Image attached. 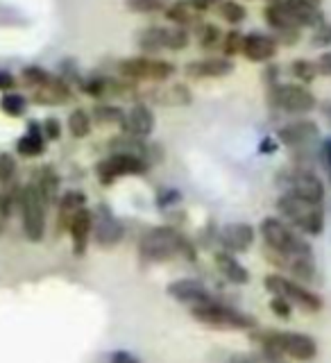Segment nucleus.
I'll use <instances>...</instances> for the list:
<instances>
[{"label": "nucleus", "mask_w": 331, "mask_h": 363, "mask_svg": "<svg viewBox=\"0 0 331 363\" xmlns=\"http://www.w3.org/2000/svg\"><path fill=\"white\" fill-rule=\"evenodd\" d=\"M315 68H318V75L331 77V52L320 55V60L315 62Z\"/></svg>", "instance_id": "obj_51"}, {"label": "nucleus", "mask_w": 331, "mask_h": 363, "mask_svg": "<svg viewBox=\"0 0 331 363\" xmlns=\"http://www.w3.org/2000/svg\"><path fill=\"white\" fill-rule=\"evenodd\" d=\"M118 75L130 82H164L175 73V66L155 57H130L118 62Z\"/></svg>", "instance_id": "obj_8"}, {"label": "nucleus", "mask_w": 331, "mask_h": 363, "mask_svg": "<svg viewBox=\"0 0 331 363\" xmlns=\"http://www.w3.org/2000/svg\"><path fill=\"white\" fill-rule=\"evenodd\" d=\"M125 5L136 14H155V11L164 9V0H125Z\"/></svg>", "instance_id": "obj_42"}, {"label": "nucleus", "mask_w": 331, "mask_h": 363, "mask_svg": "<svg viewBox=\"0 0 331 363\" xmlns=\"http://www.w3.org/2000/svg\"><path fill=\"white\" fill-rule=\"evenodd\" d=\"M320 159H322V166H325L327 175H329V179H331V139H327V141L322 143Z\"/></svg>", "instance_id": "obj_52"}, {"label": "nucleus", "mask_w": 331, "mask_h": 363, "mask_svg": "<svg viewBox=\"0 0 331 363\" xmlns=\"http://www.w3.org/2000/svg\"><path fill=\"white\" fill-rule=\"evenodd\" d=\"M243 41H245V34H241L238 30H230L225 34L220 48H223V55L227 57V60H232L234 55L243 52Z\"/></svg>", "instance_id": "obj_37"}, {"label": "nucleus", "mask_w": 331, "mask_h": 363, "mask_svg": "<svg viewBox=\"0 0 331 363\" xmlns=\"http://www.w3.org/2000/svg\"><path fill=\"white\" fill-rule=\"evenodd\" d=\"M68 232H71V238H73V252L79 257L86 252V245H89V236L94 232V220H91V211L84 207L79 209L71 225H68Z\"/></svg>", "instance_id": "obj_22"}, {"label": "nucleus", "mask_w": 331, "mask_h": 363, "mask_svg": "<svg viewBox=\"0 0 331 363\" xmlns=\"http://www.w3.org/2000/svg\"><path fill=\"white\" fill-rule=\"evenodd\" d=\"M243 55L247 57L249 62H257V64H264L270 62L272 57L277 55V43L268 34H245V41H243Z\"/></svg>", "instance_id": "obj_19"}, {"label": "nucleus", "mask_w": 331, "mask_h": 363, "mask_svg": "<svg viewBox=\"0 0 331 363\" xmlns=\"http://www.w3.org/2000/svg\"><path fill=\"white\" fill-rule=\"evenodd\" d=\"M0 109H3V111L7 113V116L18 118V116H23V113H26V109H28V100L23 98L21 94H5L3 100H0Z\"/></svg>", "instance_id": "obj_35"}, {"label": "nucleus", "mask_w": 331, "mask_h": 363, "mask_svg": "<svg viewBox=\"0 0 331 363\" xmlns=\"http://www.w3.org/2000/svg\"><path fill=\"white\" fill-rule=\"evenodd\" d=\"M16 173V162L14 157L7 152H0V182H9Z\"/></svg>", "instance_id": "obj_44"}, {"label": "nucleus", "mask_w": 331, "mask_h": 363, "mask_svg": "<svg viewBox=\"0 0 331 363\" xmlns=\"http://www.w3.org/2000/svg\"><path fill=\"white\" fill-rule=\"evenodd\" d=\"M198 14L200 11L193 9L189 0H177V3L166 7V18H170V23H175V28H184V30L186 26H196Z\"/></svg>", "instance_id": "obj_28"}, {"label": "nucleus", "mask_w": 331, "mask_h": 363, "mask_svg": "<svg viewBox=\"0 0 331 363\" xmlns=\"http://www.w3.org/2000/svg\"><path fill=\"white\" fill-rule=\"evenodd\" d=\"M275 150H277V141L272 139V136H266V139L259 143V152L261 155H272Z\"/></svg>", "instance_id": "obj_54"}, {"label": "nucleus", "mask_w": 331, "mask_h": 363, "mask_svg": "<svg viewBox=\"0 0 331 363\" xmlns=\"http://www.w3.org/2000/svg\"><path fill=\"white\" fill-rule=\"evenodd\" d=\"M277 211L293 230L302 234L318 236L325 230V211L322 204H315L309 200H300L293 196H279L277 198Z\"/></svg>", "instance_id": "obj_4"}, {"label": "nucleus", "mask_w": 331, "mask_h": 363, "mask_svg": "<svg viewBox=\"0 0 331 363\" xmlns=\"http://www.w3.org/2000/svg\"><path fill=\"white\" fill-rule=\"evenodd\" d=\"M270 311L275 313L277 318H284V320H288V318L293 315V304L286 302L284 298H275V300H270Z\"/></svg>", "instance_id": "obj_48"}, {"label": "nucleus", "mask_w": 331, "mask_h": 363, "mask_svg": "<svg viewBox=\"0 0 331 363\" xmlns=\"http://www.w3.org/2000/svg\"><path fill=\"white\" fill-rule=\"evenodd\" d=\"M152 132H155V113L147 105L136 102L130 111H125L123 134H130L134 139H147Z\"/></svg>", "instance_id": "obj_15"}, {"label": "nucleus", "mask_w": 331, "mask_h": 363, "mask_svg": "<svg viewBox=\"0 0 331 363\" xmlns=\"http://www.w3.org/2000/svg\"><path fill=\"white\" fill-rule=\"evenodd\" d=\"M41 132H43V139H50V141H57L62 136V125L57 118H45L43 125H41Z\"/></svg>", "instance_id": "obj_46"}, {"label": "nucleus", "mask_w": 331, "mask_h": 363, "mask_svg": "<svg viewBox=\"0 0 331 363\" xmlns=\"http://www.w3.org/2000/svg\"><path fill=\"white\" fill-rule=\"evenodd\" d=\"M311 45H313V48H327V45H331V23L322 21L320 26L313 28Z\"/></svg>", "instance_id": "obj_43"}, {"label": "nucleus", "mask_w": 331, "mask_h": 363, "mask_svg": "<svg viewBox=\"0 0 331 363\" xmlns=\"http://www.w3.org/2000/svg\"><path fill=\"white\" fill-rule=\"evenodd\" d=\"M288 3L293 7V14L298 18L300 28H315L325 21L322 9L318 5H302V3H293V0H288Z\"/></svg>", "instance_id": "obj_30"}, {"label": "nucleus", "mask_w": 331, "mask_h": 363, "mask_svg": "<svg viewBox=\"0 0 331 363\" xmlns=\"http://www.w3.org/2000/svg\"><path fill=\"white\" fill-rule=\"evenodd\" d=\"M189 30L184 28H166V50H184L189 45Z\"/></svg>", "instance_id": "obj_39"}, {"label": "nucleus", "mask_w": 331, "mask_h": 363, "mask_svg": "<svg viewBox=\"0 0 331 363\" xmlns=\"http://www.w3.org/2000/svg\"><path fill=\"white\" fill-rule=\"evenodd\" d=\"M189 3L193 5V9H196V11H207L213 5H220L223 0H189Z\"/></svg>", "instance_id": "obj_53"}, {"label": "nucleus", "mask_w": 331, "mask_h": 363, "mask_svg": "<svg viewBox=\"0 0 331 363\" xmlns=\"http://www.w3.org/2000/svg\"><path fill=\"white\" fill-rule=\"evenodd\" d=\"M261 236H264L268 250L279 257H313L309 241L298 230H293L288 223L275 218V216L261 220Z\"/></svg>", "instance_id": "obj_3"}, {"label": "nucleus", "mask_w": 331, "mask_h": 363, "mask_svg": "<svg viewBox=\"0 0 331 363\" xmlns=\"http://www.w3.org/2000/svg\"><path fill=\"white\" fill-rule=\"evenodd\" d=\"M223 37L225 34L220 32L218 26H213V23H200L198 26V41L202 50H213L215 45L223 43Z\"/></svg>", "instance_id": "obj_32"}, {"label": "nucleus", "mask_w": 331, "mask_h": 363, "mask_svg": "<svg viewBox=\"0 0 331 363\" xmlns=\"http://www.w3.org/2000/svg\"><path fill=\"white\" fill-rule=\"evenodd\" d=\"M277 184L284 189V196H293L300 200H309L322 204L325 200V184L313 170L309 168H284L277 173Z\"/></svg>", "instance_id": "obj_5"}, {"label": "nucleus", "mask_w": 331, "mask_h": 363, "mask_svg": "<svg viewBox=\"0 0 331 363\" xmlns=\"http://www.w3.org/2000/svg\"><path fill=\"white\" fill-rule=\"evenodd\" d=\"M300 41V30H284V32H277L275 37V43H281V45H293Z\"/></svg>", "instance_id": "obj_49"}, {"label": "nucleus", "mask_w": 331, "mask_h": 363, "mask_svg": "<svg viewBox=\"0 0 331 363\" xmlns=\"http://www.w3.org/2000/svg\"><path fill=\"white\" fill-rule=\"evenodd\" d=\"M166 293L175 302L189 304L191 309H196V306H204V304H209V302H215L213 295L209 293V289L204 286L202 281H198V279H177L173 284H168Z\"/></svg>", "instance_id": "obj_13"}, {"label": "nucleus", "mask_w": 331, "mask_h": 363, "mask_svg": "<svg viewBox=\"0 0 331 363\" xmlns=\"http://www.w3.org/2000/svg\"><path fill=\"white\" fill-rule=\"evenodd\" d=\"M266 23L277 32H284V30H300L298 26V18L293 14V7L288 0H281V3H270L266 7Z\"/></svg>", "instance_id": "obj_23"}, {"label": "nucleus", "mask_w": 331, "mask_h": 363, "mask_svg": "<svg viewBox=\"0 0 331 363\" xmlns=\"http://www.w3.org/2000/svg\"><path fill=\"white\" fill-rule=\"evenodd\" d=\"M270 3H281V0H270Z\"/></svg>", "instance_id": "obj_57"}, {"label": "nucleus", "mask_w": 331, "mask_h": 363, "mask_svg": "<svg viewBox=\"0 0 331 363\" xmlns=\"http://www.w3.org/2000/svg\"><path fill=\"white\" fill-rule=\"evenodd\" d=\"M86 204V196L82 191H68L62 196L60 200V230H68V225H71L73 216L84 209Z\"/></svg>", "instance_id": "obj_27"}, {"label": "nucleus", "mask_w": 331, "mask_h": 363, "mask_svg": "<svg viewBox=\"0 0 331 363\" xmlns=\"http://www.w3.org/2000/svg\"><path fill=\"white\" fill-rule=\"evenodd\" d=\"M82 91L91 98H107V77H89L82 82Z\"/></svg>", "instance_id": "obj_41"}, {"label": "nucleus", "mask_w": 331, "mask_h": 363, "mask_svg": "<svg viewBox=\"0 0 331 363\" xmlns=\"http://www.w3.org/2000/svg\"><path fill=\"white\" fill-rule=\"evenodd\" d=\"M91 220H94V234H96V241L102 247H111L123 241L125 236V227L123 223L111 213V209L107 204H100L96 209V213H91Z\"/></svg>", "instance_id": "obj_12"}, {"label": "nucleus", "mask_w": 331, "mask_h": 363, "mask_svg": "<svg viewBox=\"0 0 331 363\" xmlns=\"http://www.w3.org/2000/svg\"><path fill=\"white\" fill-rule=\"evenodd\" d=\"M71 98L73 94L68 82L64 77H55V75L43 86L32 91V100L37 102V105H64V102H68Z\"/></svg>", "instance_id": "obj_18"}, {"label": "nucleus", "mask_w": 331, "mask_h": 363, "mask_svg": "<svg viewBox=\"0 0 331 363\" xmlns=\"http://www.w3.org/2000/svg\"><path fill=\"white\" fill-rule=\"evenodd\" d=\"M218 241L225 252H230V255L247 252L249 245L254 243V227L247 223H230L220 230Z\"/></svg>", "instance_id": "obj_14"}, {"label": "nucleus", "mask_w": 331, "mask_h": 363, "mask_svg": "<svg viewBox=\"0 0 331 363\" xmlns=\"http://www.w3.org/2000/svg\"><path fill=\"white\" fill-rule=\"evenodd\" d=\"M43 150H45V139H43L41 125L30 123L28 132L23 134L16 143V152L23 157H39V155H43Z\"/></svg>", "instance_id": "obj_25"}, {"label": "nucleus", "mask_w": 331, "mask_h": 363, "mask_svg": "<svg viewBox=\"0 0 331 363\" xmlns=\"http://www.w3.org/2000/svg\"><path fill=\"white\" fill-rule=\"evenodd\" d=\"M318 125L313 121H293L277 132V143H284L288 147H304L318 139Z\"/></svg>", "instance_id": "obj_16"}, {"label": "nucleus", "mask_w": 331, "mask_h": 363, "mask_svg": "<svg viewBox=\"0 0 331 363\" xmlns=\"http://www.w3.org/2000/svg\"><path fill=\"white\" fill-rule=\"evenodd\" d=\"M145 98L152 100L155 105H162V107H186L193 100L189 86H184V84H170V86L152 89Z\"/></svg>", "instance_id": "obj_21"}, {"label": "nucleus", "mask_w": 331, "mask_h": 363, "mask_svg": "<svg viewBox=\"0 0 331 363\" xmlns=\"http://www.w3.org/2000/svg\"><path fill=\"white\" fill-rule=\"evenodd\" d=\"M18 207L23 216V232H26L30 241H41L45 234V207L48 204L39 196L37 186L28 184L18 191Z\"/></svg>", "instance_id": "obj_7"}, {"label": "nucleus", "mask_w": 331, "mask_h": 363, "mask_svg": "<svg viewBox=\"0 0 331 363\" xmlns=\"http://www.w3.org/2000/svg\"><path fill=\"white\" fill-rule=\"evenodd\" d=\"M68 130L75 136V139H84L91 132V113L84 109H75L68 116Z\"/></svg>", "instance_id": "obj_33"}, {"label": "nucleus", "mask_w": 331, "mask_h": 363, "mask_svg": "<svg viewBox=\"0 0 331 363\" xmlns=\"http://www.w3.org/2000/svg\"><path fill=\"white\" fill-rule=\"evenodd\" d=\"M186 75L193 79H204V77H225L234 73V62L227 57H207V60H196L186 64Z\"/></svg>", "instance_id": "obj_17"}, {"label": "nucleus", "mask_w": 331, "mask_h": 363, "mask_svg": "<svg viewBox=\"0 0 331 363\" xmlns=\"http://www.w3.org/2000/svg\"><path fill=\"white\" fill-rule=\"evenodd\" d=\"M218 14L227 23H232V26H238V23L245 21L247 9L241 3H236V0H223V3L218 5Z\"/></svg>", "instance_id": "obj_34"}, {"label": "nucleus", "mask_w": 331, "mask_h": 363, "mask_svg": "<svg viewBox=\"0 0 331 363\" xmlns=\"http://www.w3.org/2000/svg\"><path fill=\"white\" fill-rule=\"evenodd\" d=\"M213 264L227 281H232V284H247L249 281V270L243 264H238V259L230 252H225V250L213 255Z\"/></svg>", "instance_id": "obj_24"}, {"label": "nucleus", "mask_w": 331, "mask_h": 363, "mask_svg": "<svg viewBox=\"0 0 331 363\" xmlns=\"http://www.w3.org/2000/svg\"><path fill=\"white\" fill-rule=\"evenodd\" d=\"M109 363H141V361L136 359L132 352H128V350H116V352H111Z\"/></svg>", "instance_id": "obj_50"}, {"label": "nucleus", "mask_w": 331, "mask_h": 363, "mask_svg": "<svg viewBox=\"0 0 331 363\" xmlns=\"http://www.w3.org/2000/svg\"><path fill=\"white\" fill-rule=\"evenodd\" d=\"M32 184L37 186L39 196L43 198L45 204H52L55 198H57V193H60V175L55 173L52 166H43L37 173V177H34Z\"/></svg>", "instance_id": "obj_26"}, {"label": "nucleus", "mask_w": 331, "mask_h": 363, "mask_svg": "<svg viewBox=\"0 0 331 363\" xmlns=\"http://www.w3.org/2000/svg\"><path fill=\"white\" fill-rule=\"evenodd\" d=\"M147 168H150V166H147L139 157L111 152L107 159H102V162L96 166V175H98V179L102 182V184H113V182L120 179V177L145 175Z\"/></svg>", "instance_id": "obj_11"}, {"label": "nucleus", "mask_w": 331, "mask_h": 363, "mask_svg": "<svg viewBox=\"0 0 331 363\" xmlns=\"http://www.w3.org/2000/svg\"><path fill=\"white\" fill-rule=\"evenodd\" d=\"M230 363H288L284 357L270 354V352L261 350V352H249V354H234Z\"/></svg>", "instance_id": "obj_36"}, {"label": "nucleus", "mask_w": 331, "mask_h": 363, "mask_svg": "<svg viewBox=\"0 0 331 363\" xmlns=\"http://www.w3.org/2000/svg\"><path fill=\"white\" fill-rule=\"evenodd\" d=\"M270 105L286 113H309L315 109V96L302 84H275L268 94Z\"/></svg>", "instance_id": "obj_10"}, {"label": "nucleus", "mask_w": 331, "mask_h": 363, "mask_svg": "<svg viewBox=\"0 0 331 363\" xmlns=\"http://www.w3.org/2000/svg\"><path fill=\"white\" fill-rule=\"evenodd\" d=\"M191 315L196 318L200 325H207L213 329H254L257 327V320L252 315L236 311L232 306L220 304V302L196 306V309H191Z\"/></svg>", "instance_id": "obj_6"}, {"label": "nucleus", "mask_w": 331, "mask_h": 363, "mask_svg": "<svg viewBox=\"0 0 331 363\" xmlns=\"http://www.w3.org/2000/svg\"><path fill=\"white\" fill-rule=\"evenodd\" d=\"M50 77L52 75L48 71H43V68H39V66H28L26 71H23V82H26L28 86H32V89L43 86Z\"/></svg>", "instance_id": "obj_40"}, {"label": "nucleus", "mask_w": 331, "mask_h": 363, "mask_svg": "<svg viewBox=\"0 0 331 363\" xmlns=\"http://www.w3.org/2000/svg\"><path fill=\"white\" fill-rule=\"evenodd\" d=\"M91 118H94L98 125H118V128H123L125 111L120 107H113V105H96Z\"/></svg>", "instance_id": "obj_31"}, {"label": "nucleus", "mask_w": 331, "mask_h": 363, "mask_svg": "<svg viewBox=\"0 0 331 363\" xmlns=\"http://www.w3.org/2000/svg\"><path fill=\"white\" fill-rule=\"evenodd\" d=\"M254 343L261 345V350L270 352L277 357H288L295 361H313L318 357V343L302 332H261L252 334Z\"/></svg>", "instance_id": "obj_2"}, {"label": "nucleus", "mask_w": 331, "mask_h": 363, "mask_svg": "<svg viewBox=\"0 0 331 363\" xmlns=\"http://www.w3.org/2000/svg\"><path fill=\"white\" fill-rule=\"evenodd\" d=\"M14 84H16L14 75L7 73V71H0V91H9Z\"/></svg>", "instance_id": "obj_55"}, {"label": "nucleus", "mask_w": 331, "mask_h": 363, "mask_svg": "<svg viewBox=\"0 0 331 363\" xmlns=\"http://www.w3.org/2000/svg\"><path fill=\"white\" fill-rule=\"evenodd\" d=\"M322 116H325L327 123L331 125V102H322Z\"/></svg>", "instance_id": "obj_56"}, {"label": "nucleus", "mask_w": 331, "mask_h": 363, "mask_svg": "<svg viewBox=\"0 0 331 363\" xmlns=\"http://www.w3.org/2000/svg\"><path fill=\"white\" fill-rule=\"evenodd\" d=\"M136 45H139V48L147 55L166 50V28L152 26V28L141 30L139 37H136Z\"/></svg>", "instance_id": "obj_29"}, {"label": "nucleus", "mask_w": 331, "mask_h": 363, "mask_svg": "<svg viewBox=\"0 0 331 363\" xmlns=\"http://www.w3.org/2000/svg\"><path fill=\"white\" fill-rule=\"evenodd\" d=\"M179 200H181V196H179L177 189H162V191H159V196H157V204L162 209L173 207V204L179 202Z\"/></svg>", "instance_id": "obj_47"}, {"label": "nucleus", "mask_w": 331, "mask_h": 363, "mask_svg": "<svg viewBox=\"0 0 331 363\" xmlns=\"http://www.w3.org/2000/svg\"><path fill=\"white\" fill-rule=\"evenodd\" d=\"M266 289L275 295V298H284L286 302H291L293 306H298V309H302L306 313H315V311L322 309L320 295H315L309 289H304L302 284H298L295 279L281 277V275H268Z\"/></svg>", "instance_id": "obj_9"}, {"label": "nucleus", "mask_w": 331, "mask_h": 363, "mask_svg": "<svg viewBox=\"0 0 331 363\" xmlns=\"http://www.w3.org/2000/svg\"><path fill=\"white\" fill-rule=\"evenodd\" d=\"M291 73L300 79V82L304 84H309L315 79L318 75V68H315V62H309V60H295L291 64Z\"/></svg>", "instance_id": "obj_38"}, {"label": "nucleus", "mask_w": 331, "mask_h": 363, "mask_svg": "<svg viewBox=\"0 0 331 363\" xmlns=\"http://www.w3.org/2000/svg\"><path fill=\"white\" fill-rule=\"evenodd\" d=\"M111 150L118 152V155H132V157H139L143 162L150 166L157 162L155 157V145H147L145 139H134L130 134H120L116 139H111Z\"/></svg>", "instance_id": "obj_20"}, {"label": "nucleus", "mask_w": 331, "mask_h": 363, "mask_svg": "<svg viewBox=\"0 0 331 363\" xmlns=\"http://www.w3.org/2000/svg\"><path fill=\"white\" fill-rule=\"evenodd\" d=\"M139 252L143 261H170L175 257L196 261V247L170 225H159L147 230L139 241Z\"/></svg>", "instance_id": "obj_1"}, {"label": "nucleus", "mask_w": 331, "mask_h": 363, "mask_svg": "<svg viewBox=\"0 0 331 363\" xmlns=\"http://www.w3.org/2000/svg\"><path fill=\"white\" fill-rule=\"evenodd\" d=\"M14 204H16V198L11 196V193H0V230H3V225L5 220L11 216V209H14Z\"/></svg>", "instance_id": "obj_45"}]
</instances>
